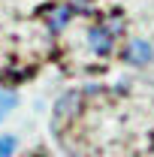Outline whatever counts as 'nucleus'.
I'll return each instance as SVG.
<instances>
[{
  "label": "nucleus",
  "mask_w": 154,
  "mask_h": 157,
  "mask_svg": "<svg viewBox=\"0 0 154 157\" xmlns=\"http://www.w3.org/2000/svg\"><path fill=\"white\" fill-rule=\"evenodd\" d=\"M12 154H15V139L0 136V157H12Z\"/></svg>",
  "instance_id": "5"
},
{
  "label": "nucleus",
  "mask_w": 154,
  "mask_h": 157,
  "mask_svg": "<svg viewBox=\"0 0 154 157\" xmlns=\"http://www.w3.org/2000/svg\"><path fill=\"white\" fill-rule=\"evenodd\" d=\"M151 58H154L151 42H145V39H130V45H127V60H130V63L145 67V63H151Z\"/></svg>",
  "instance_id": "1"
},
{
  "label": "nucleus",
  "mask_w": 154,
  "mask_h": 157,
  "mask_svg": "<svg viewBox=\"0 0 154 157\" xmlns=\"http://www.w3.org/2000/svg\"><path fill=\"white\" fill-rule=\"evenodd\" d=\"M15 103H18V100H15V94H9V91H0V118L6 115L9 109H15Z\"/></svg>",
  "instance_id": "4"
},
{
  "label": "nucleus",
  "mask_w": 154,
  "mask_h": 157,
  "mask_svg": "<svg viewBox=\"0 0 154 157\" xmlns=\"http://www.w3.org/2000/svg\"><path fill=\"white\" fill-rule=\"evenodd\" d=\"M88 39H91V48H94L97 55H109V52H112V36H109L106 27H94V30L88 33Z\"/></svg>",
  "instance_id": "2"
},
{
  "label": "nucleus",
  "mask_w": 154,
  "mask_h": 157,
  "mask_svg": "<svg viewBox=\"0 0 154 157\" xmlns=\"http://www.w3.org/2000/svg\"><path fill=\"white\" fill-rule=\"evenodd\" d=\"M76 109H79V94H64L58 100V109L55 112H58V118H64V115H73Z\"/></svg>",
  "instance_id": "3"
},
{
  "label": "nucleus",
  "mask_w": 154,
  "mask_h": 157,
  "mask_svg": "<svg viewBox=\"0 0 154 157\" xmlns=\"http://www.w3.org/2000/svg\"><path fill=\"white\" fill-rule=\"evenodd\" d=\"M64 21H67V9H55V15H52V27L60 30V27H64Z\"/></svg>",
  "instance_id": "6"
}]
</instances>
